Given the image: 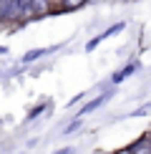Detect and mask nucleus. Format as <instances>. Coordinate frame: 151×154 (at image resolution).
<instances>
[{"mask_svg":"<svg viewBox=\"0 0 151 154\" xmlns=\"http://www.w3.org/2000/svg\"><path fill=\"white\" fill-rule=\"evenodd\" d=\"M129 154H151V146H149V142H146V137H141L138 142H134L129 146Z\"/></svg>","mask_w":151,"mask_h":154,"instance_id":"1","label":"nucleus"},{"mask_svg":"<svg viewBox=\"0 0 151 154\" xmlns=\"http://www.w3.org/2000/svg\"><path fill=\"white\" fill-rule=\"evenodd\" d=\"M106 101H108V94H103V96H98V99H93L91 104H86L83 109H81V116H78V119H83V114H91V111H96V109H98L101 104H106Z\"/></svg>","mask_w":151,"mask_h":154,"instance_id":"2","label":"nucleus"},{"mask_svg":"<svg viewBox=\"0 0 151 154\" xmlns=\"http://www.w3.org/2000/svg\"><path fill=\"white\" fill-rule=\"evenodd\" d=\"M15 13H18L15 0H3V3H0V18H10V15H15Z\"/></svg>","mask_w":151,"mask_h":154,"instance_id":"3","label":"nucleus"},{"mask_svg":"<svg viewBox=\"0 0 151 154\" xmlns=\"http://www.w3.org/2000/svg\"><path fill=\"white\" fill-rule=\"evenodd\" d=\"M134 71H136V66H129V68H123V71H118L116 76H113V81H116V83H118V81H123L126 76H131Z\"/></svg>","mask_w":151,"mask_h":154,"instance_id":"4","label":"nucleus"},{"mask_svg":"<svg viewBox=\"0 0 151 154\" xmlns=\"http://www.w3.org/2000/svg\"><path fill=\"white\" fill-rule=\"evenodd\" d=\"M86 0H63V10H76V8H81Z\"/></svg>","mask_w":151,"mask_h":154,"instance_id":"5","label":"nucleus"},{"mask_svg":"<svg viewBox=\"0 0 151 154\" xmlns=\"http://www.w3.org/2000/svg\"><path fill=\"white\" fill-rule=\"evenodd\" d=\"M46 10V0H30V13H43Z\"/></svg>","mask_w":151,"mask_h":154,"instance_id":"6","label":"nucleus"},{"mask_svg":"<svg viewBox=\"0 0 151 154\" xmlns=\"http://www.w3.org/2000/svg\"><path fill=\"white\" fill-rule=\"evenodd\" d=\"M38 56H43V51H30V53H25V56H23V63H30V61H35Z\"/></svg>","mask_w":151,"mask_h":154,"instance_id":"7","label":"nucleus"},{"mask_svg":"<svg viewBox=\"0 0 151 154\" xmlns=\"http://www.w3.org/2000/svg\"><path fill=\"white\" fill-rule=\"evenodd\" d=\"M15 5L20 13H30V0H15Z\"/></svg>","mask_w":151,"mask_h":154,"instance_id":"8","label":"nucleus"},{"mask_svg":"<svg viewBox=\"0 0 151 154\" xmlns=\"http://www.w3.org/2000/svg\"><path fill=\"white\" fill-rule=\"evenodd\" d=\"M53 154H71V149L66 146V149H58V152H53Z\"/></svg>","mask_w":151,"mask_h":154,"instance_id":"9","label":"nucleus"},{"mask_svg":"<svg viewBox=\"0 0 151 154\" xmlns=\"http://www.w3.org/2000/svg\"><path fill=\"white\" fill-rule=\"evenodd\" d=\"M146 142H149V146H151V134H146Z\"/></svg>","mask_w":151,"mask_h":154,"instance_id":"10","label":"nucleus"},{"mask_svg":"<svg viewBox=\"0 0 151 154\" xmlns=\"http://www.w3.org/2000/svg\"><path fill=\"white\" fill-rule=\"evenodd\" d=\"M0 53H5V48H0Z\"/></svg>","mask_w":151,"mask_h":154,"instance_id":"11","label":"nucleus"}]
</instances>
